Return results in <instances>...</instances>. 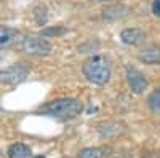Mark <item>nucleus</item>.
<instances>
[{
  "label": "nucleus",
  "instance_id": "1",
  "mask_svg": "<svg viewBox=\"0 0 160 158\" xmlns=\"http://www.w3.org/2000/svg\"><path fill=\"white\" fill-rule=\"evenodd\" d=\"M83 75L95 85H106L111 78V67L104 56H91L83 62Z\"/></svg>",
  "mask_w": 160,
  "mask_h": 158
},
{
  "label": "nucleus",
  "instance_id": "2",
  "mask_svg": "<svg viewBox=\"0 0 160 158\" xmlns=\"http://www.w3.org/2000/svg\"><path fill=\"white\" fill-rule=\"evenodd\" d=\"M82 109H83V105L78 99L64 98V99H56V101L48 102L40 110L47 115L56 117V118H72L82 112Z\"/></svg>",
  "mask_w": 160,
  "mask_h": 158
},
{
  "label": "nucleus",
  "instance_id": "3",
  "mask_svg": "<svg viewBox=\"0 0 160 158\" xmlns=\"http://www.w3.org/2000/svg\"><path fill=\"white\" fill-rule=\"evenodd\" d=\"M29 74V67L24 62H18V64H11L10 67H5L0 70V83L3 85H18L21 82L26 80V77Z\"/></svg>",
  "mask_w": 160,
  "mask_h": 158
},
{
  "label": "nucleus",
  "instance_id": "4",
  "mask_svg": "<svg viewBox=\"0 0 160 158\" xmlns=\"http://www.w3.org/2000/svg\"><path fill=\"white\" fill-rule=\"evenodd\" d=\"M22 50L28 55H34V56H47L51 51V43L48 40H45L43 37L38 35H31L26 37L22 40Z\"/></svg>",
  "mask_w": 160,
  "mask_h": 158
},
{
  "label": "nucleus",
  "instance_id": "5",
  "mask_svg": "<svg viewBox=\"0 0 160 158\" xmlns=\"http://www.w3.org/2000/svg\"><path fill=\"white\" fill-rule=\"evenodd\" d=\"M127 80H128V85H130L131 91L136 93V94H141L142 91L148 88V80H146V77L138 69H128Z\"/></svg>",
  "mask_w": 160,
  "mask_h": 158
},
{
  "label": "nucleus",
  "instance_id": "6",
  "mask_svg": "<svg viewBox=\"0 0 160 158\" xmlns=\"http://www.w3.org/2000/svg\"><path fill=\"white\" fill-rule=\"evenodd\" d=\"M120 38H122V42L127 43V45H139L144 42L146 38V34L138 29V27H131V29H125L122 31V34H120Z\"/></svg>",
  "mask_w": 160,
  "mask_h": 158
},
{
  "label": "nucleus",
  "instance_id": "7",
  "mask_svg": "<svg viewBox=\"0 0 160 158\" xmlns=\"http://www.w3.org/2000/svg\"><path fill=\"white\" fill-rule=\"evenodd\" d=\"M18 37H19V32L16 29L8 27V26H0V50L10 48L18 40Z\"/></svg>",
  "mask_w": 160,
  "mask_h": 158
},
{
  "label": "nucleus",
  "instance_id": "8",
  "mask_svg": "<svg viewBox=\"0 0 160 158\" xmlns=\"http://www.w3.org/2000/svg\"><path fill=\"white\" fill-rule=\"evenodd\" d=\"M138 58L144 64H158L160 62V48L148 46V48H144L142 51H139Z\"/></svg>",
  "mask_w": 160,
  "mask_h": 158
},
{
  "label": "nucleus",
  "instance_id": "9",
  "mask_svg": "<svg viewBox=\"0 0 160 158\" xmlns=\"http://www.w3.org/2000/svg\"><path fill=\"white\" fill-rule=\"evenodd\" d=\"M109 149L108 147H88L80 150L78 158H108Z\"/></svg>",
  "mask_w": 160,
  "mask_h": 158
},
{
  "label": "nucleus",
  "instance_id": "10",
  "mask_svg": "<svg viewBox=\"0 0 160 158\" xmlns=\"http://www.w3.org/2000/svg\"><path fill=\"white\" fill-rule=\"evenodd\" d=\"M130 10L123 5H115V7H109L102 11V16L106 19H120V18H125L128 16Z\"/></svg>",
  "mask_w": 160,
  "mask_h": 158
},
{
  "label": "nucleus",
  "instance_id": "11",
  "mask_svg": "<svg viewBox=\"0 0 160 158\" xmlns=\"http://www.w3.org/2000/svg\"><path fill=\"white\" fill-rule=\"evenodd\" d=\"M8 156L10 158H29L31 156V149L26 144H13L8 149Z\"/></svg>",
  "mask_w": 160,
  "mask_h": 158
},
{
  "label": "nucleus",
  "instance_id": "12",
  "mask_svg": "<svg viewBox=\"0 0 160 158\" xmlns=\"http://www.w3.org/2000/svg\"><path fill=\"white\" fill-rule=\"evenodd\" d=\"M148 104L152 110H160V89L151 93V96L148 98Z\"/></svg>",
  "mask_w": 160,
  "mask_h": 158
},
{
  "label": "nucleus",
  "instance_id": "13",
  "mask_svg": "<svg viewBox=\"0 0 160 158\" xmlns=\"http://www.w3.org/2000/svg\"><path fill=\"white\" fill-rule=\"evenodd\" d=\"M34 16H35V21H37V24H45L47 22V8L43 7V5H38L37 8H35V11H34Z\"/></svg>",
  "mask_w": 160,
  "mask_h": 158
},
{
  "label": "nucleus",
  "instance_id": "14",
  "mask_svg": "<svg viewBox=\"0 0 160 158\" xmlns=\"http://www.w3.org/2000/svg\"><path fill=\"white\" fill-rule=\"evenodd\" d=\"M62 34H66V29L64 27H55V29H45V31H42V35L43 37H47V35H62Z\"/></svg>",
  "mask_w": 160,
  "mask_h": 158
},
{
  "label": "nucleus",
  "instance_id": "15",
  "mask_svg": "<svg viewBox=\"0 0 160 158\" xmlns=\"http://www.w3.org/2000/svg\"><path fill=\"white\" fill-rule=\"evenodd\" d=\"M152 11L154 15L160 18V0H154V5H152Z\"/></svg>",
  "mask_w": 160,
  "mask_h": 158
},
{
  "label": "nucleus",
  "instance_id": "16",
  "mask_svg": "<svg viewBox=\"0 0 160 158\" xmlns=\"http://www.w3.org/2000/svg\"><path fill=\"white\" fill-rule=\"evenodd\" d=\"M34 158H45L43 155H37V156H34Z\"/></svg>",
  "mask_w": 160,
  "mask_h": 158
},
{
  "label": "nucleus",
  "instance_id": "17",
  "mask_svg": "<svg viewBox=\"0 0 160 158\" xmlns=\"http://www.w3.org/2000/svg\"><path fill=\"white\" fill-rule=\"evenodd\" d=\"M102 2H112V0H102Z\"/></svg>",
  "mask_w": 160,
  "mask_h": 158
},
{
  "label": "nucleus",
  "instance_id": "18",
  "mask_svg": "<svg viewBox=\"0 0 160 158\" xmlns=\"http://www.w3.org/2000/svg\"><path fill=\"white\" fill-rule=\"evenodd\" d=\"M0 158H2V150H0Z\"/></svg>",
  "mask_w": 160,
  "mask_h": 158
}]
</instances>
